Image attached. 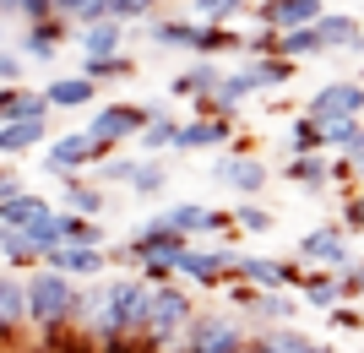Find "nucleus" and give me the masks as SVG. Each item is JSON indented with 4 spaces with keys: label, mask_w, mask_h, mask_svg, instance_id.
<instances>
[{
    "label": "nucleus",
    "mask_w": 364,
    "mask_h": 353,
    "mask_svg": "<svg viewBox=\"0 0 364 353\" xmlns=\"http://www.w3.org/2000/svg\"><path fill=\"white\" fill-rule=\"evenodd\" d=\"M76 38H82V55H120V49H125V22L104 16V22L76 28Z\"/></svg>",
    "instance_id": "a878e982"
},
{
    "label": "nucleus",
    "mask_w": 364,
    "mask_h": 353,
    "mask_svg": "<svg viewBox=\"0 0 364 353\" xmlns=\"http://www.w3.org/2000/svg\"><path fill=\"white\" fill-rule=\"evenodd\" d=\"M250 11V0H191V11L196 22H240V16Z\"/></svg>",
    "instance_id": "e433bc0d"
},
{
    "label": "nucleus",
    "mask_w": 364,
    "mask_h": 353,
    "mask_svg": "<svg viewBox=\"0 0 364 353\" xmlns=\"http://www.w3.org/2000/svg\"><path fill=\"white\" fill-rule=\"evenodd\" d=\"M158 6L164 0H109V16L114 22H147V16H158Z\"/></svg>",
    "instance_id": "79ce46f5"
},
{
    "label": "nucleus",
    "mask_w": 364,
    "mask_h": 353,
    "mask_svg": "<svg viewBox=\"0 0 364 353\" xmlns=\"http://www.w3.org/2000/svg\"><path fill=\"white\" fill-rule=\"evenodd\" d=\"M234 229H245V234H272L277 217L267 212V207H256V196H245L240 207H234Z\"/></svg>",
    "instance_id": "ea45409f"
},
{
    "label": "nucleus",
    "mask_w": 364,
    "mask_h": 353,
    "mask_svg": "<svg viewBox=\"0 0 364 353\" xmlns=\"http://www.w3.org/2000/svg\"><path fill=\"white\" fill-rule=\"evenodd\" d=\"M147 125V104H104L98 114L87 120V136L104 147V153H114L120 141H131Z\"/></svg>",
    "instance_id": "0eeeda50"
},
{
    "label": "nucleus",
    "mask_w": 364,
    "mask_h": 353,
    "mask_svg": "<svg viewBox=\"0 0 364 353\" xmlns=\"http://www.w3.org/2000/svg\"><path fill=\"white\" fill-rule=\"evenodd\" d=\"M28 321V288H22V277H0V342L16 337V326Z\"/></svg>",
    "instance_id": "412c9836"
},
{
    "label": "nucleus",
    "mask_w": 364,
    "mask_h": 353,
    "mask_svg": "<svg viewBox=\"0 0 364 353\" xmlns=\"http://www.w3.org/2000/svg\"><path fill=\"white\" fill-rule=\"evenodd\" d=\"M92 337L104 332H136L147 326V283L141 277H109V288L92 299Z\"/></svg>",
    "instance_id": "f03ea898"
},
{
    "label": "nucleus",
    "mask_w": 364,
    "mask_h": 353,
    "mask_svg": "<svg viewBox=\"0 0 364 353\" xmlns=\"http://www.w3.org/2000/svg\"><path fill=\"white\" fill-rule=\"evenodd\" d=\"M60 245H109V229L82 212H60Z\"/></svg>",
    "instance_id": "72a5a7b5"
},
{
    "label": "nucleus",
    "mask_w": 364,
    "mask_h": 353,
    "mask_svg": "<svg viewBox=\"0 0 364 353\" xmlns=\"http://www.w3.org/2000/svg\"><path fill=\"white\" fill-rule=\"evenodd\" d=\"M131 169H136V158H114V153H104L98 163H92V180L109 190V185H125V180H131Z\"/></svg>",
    "instance_id": "a19ab883"
},
{
    "label": "nucleus",
    "mask_w": 364,
    "mask_h": 353,
    "mask_svg": "<svg viewBox=\"0 0 364 353\" xmlns=\"http://www.w3.org/2000/svg\"><path fill=\"white\" fill-rule=\"evenodd\" d=\"M0 256H6V266H16V272H33V266L44 261V250L33 245L28 229H6L0 223Z\"/></svg>",
    "instance_id": "bb28decb"
},
{
    "label": "nucleus",
    "mask_w": 364,
    "mask_h": 353,
    "mask_svg": "<svg viewBox=\"0 0 364 353\" xmlns=\"http://www.w3.org/2000/svg\"><path fill=\"white\" fill-rule=\"evenodd\" d=\"M44 141H49V114H22V120L0 125V158H22Z\"/></svg>",
    "instance_id": "2eb2a0df"
},
{
    "label": "nucleus",
    "mask_w": 364,
    "mask_h": 353,
    "mask_svg": "<svg viewBox=\"0 0 364 353\" xmlns=\"http://www.w3.org/2000/svg\"><path fill=\"white\" fill-rule=\"evenodd\" d=\"M283 147H289V153H326V147H321V120L316 114H294Z\"/></svg>",
    "instance_id": "f704fd0d"
},
{
    "label": "nucleus",
    "mask_w": 364,
    "mask_h": 353,
    "mask_svg": "<svg viewBox=\"0 0 364 353\" xmlns=\"http://www.w3.org/2000/svg\"><path fill=\"white\" fill-rule=\"evenodd\" d=\"M174 114H168V104H147V125L136 131V147L141 153H168L174 147Z\"/></svg>",
    "instance_id": "b1692460"
},
{
    "label": "nucleus",
    "mask_w": 364,
    "mask_h": 353,
    "mask_svg": "<svg viewBox=\"0 0 364 353\" xmlns=\"http://www.w3.org/2000/svg\"><path fill=\"white\" fill-rule=\"evenodd\" d=\"M174 277L196 283V288H223L228 277H240V250H218V245H185V256L174 261Z\"/></svg>",
    "instance_id": "39448f33"
},
{
    "label": "nucleus",
    "mask_w": 364,
    "mask_h": 353,
    "mask_svg": "<svg viewBox=\"0 0 364 353\" xmlns=\"http://www.w3.org/2000/svg\"><path fill=\"white\" fill-rule=\"evenodd\" d=\"M44 212H55V207H49V196H38V190H16L11 201H0V223H6V229H33Z\"/></svg>",
    "instance_id": "393cba45"
},
{
    "label": "nucleus",
    "mask_w": 364,
    "mask_h": 353,
    "mask_svg": "<svg viewBox=\"0 0 364 353\" xmlns=\"http://www.w3.org/2000/svg\"><path fill=\"white\" fill-rule=\"evenodd\" d=\"M185 234H174V229H136L131 234V256L136 261H180L185 256Z\"/></svg>",
    "instance_id": "a211bd4d"
},
{
    "label": "nucleus",
    "mask_w": 364,
    "mask_h": 353,
    "mask_svg": "<svg viewBox=\"0 0 364 353\" xmlns=\"http://www.w3.org/2000/svg\"><path fill=\"white\" fill-rule=\"evenodd\" d=\"M16 77H22V55L0 49V82H16Z\"/></svg>",
    "instance_id": "3c124183"
},
{
    "label": "nucleus",
    "mask_w": 364,
    "mask_h": 353,
    "mask_svg": "<svg viewBox=\"0 0 364 353\" xmlns=\"http://www.w3.org/2000/svg\"><path fill=\"white\" fill-rule=\"evenodd\" d=\"M82 77H92L98 82V87H109V82H131L136 77V60H131V55H87V60H82Z\"/></svg>",
    "instance_id": "c85d7f7f"
},
{
    "label": "nucleus",
    "mask_w": 364,
    "mask_h": 353,
    "mask_svg": "<svg viewBox=\"0 0 364 353\" xmlns=\"http://www.w3.org/2000/svg\"><path fill=\"white\" fill-rule=\"evenodd\" d=\"M44 266L76 277V283H82V277H104L109 245H49V250H44Z\"/></svg>",
    "instance_id": "ddd939ff"
},
{
    "label": "nucleus",
    "mask_w": 364,
    "mask_h": 353,
    "mask_svg": "<svg viewBox=\"0 0 364 353\" xmlns=\"http://www.w3.org/2000/svg\"><path fill=\"white\" fill-rule=\"evenodd\" d=\"M359 136H364V114H337V120H321V147H326V153H348Z\"/></svg>",
    "instance_id": "7c9ffc66"
},
{
    "label": "nucleus",
    "mask_w": 364,
    "mask_h": 353,
    "mask_svg": "<svg viewBox=\"0 0 364 353\" xmlns=\"http://www.w3.org/2000/svg\"><path fill=\"white\" fill-rule=\"evenodd\" d=\"M218 77H223V65H218V60H201V55H196V65H185L180 77L168 82V98H185V104H191V98H201V92H213Z\"/></svg>",
    "instance_id": "4be33fe9"
},
{
    "label": "nucleus",
    "mask_w": 364,
    "mask_h": 353,
    "mask_svg": "<svg viewBox=\"0 0 364 353\" xmlns=\"http://www.w3.org/2000/svg\"><path fill=\"white\" fill-rule=\"evenodd\" d=\"M22 114H49L44 87H16V82H0V125L22 120Z\"/></svg>",
    "instance_id": "5701e85b"
},
{
    "label": "nucleus",
    "mask_w": 364,
    "mask_h": 353,
    "mask_svg": "<svg viewBox=\"0 0 364 353\" xmlns=\"http://www.w3.org/2000/svg\"><path fill=\"white\" fill-rule=\"evenodd\" d=\"M16 11H22V22H44V16H55V6L49 0H16Z\"/></svg>",
    "instance_id": "de8ad7c7"
},
{
    "label": "nucleus",
    "mask_w": 364,
    "mask_h": 353,
    "mask_svg": "<svg viewBox=\"0 0 364 353\" xmlns=\"http://www.w3.org/2000/svg\"><path fill=\"white\" fill-rule=\"evenodd\" d=\"M294 299H289V288H261L256 293V305L245 310V315H256V321H272V326H283V321H294Z\"/></svg>",
    "instance_id": "473e14b6"
},
{
    "label": "nucleus",
    "mask_w": 364,
    "mask_h": 353,
    "mask_svg": "<svg viewBox=\"0 0 364 353\" xmlns=\"http://www.w3.org/2000/svg\"><path fill=\"white\" fill-rule=\"evenodd\" d=\"M359 299H364V272H359Z\"/></svg>",
    "instance_id": "6e6d98bb"
},
{
    "label": "nucleus",
    "mask_w": 364,
    "mask_h": 353,
    "mask_svg": "<svg viewBox=\"0 0 364 353\" xmlns=\"http://www.w3.org/2000/svg\"><path fill=\"white\" fill-rule=\"evenodd\" d=\"M141 266V283H168L174 277V261H136Z\"/></svg>",
    "instance_id": "09e8293b"
},
{
    "label": "nucleus",
    "mask_w": 364,
    "mask_h": 353,
    "mask_svg": "<svg viewBox=\"0 0 364 353\" xmlns=\"http://www.w3.org/2000/svg\"><path fill=\"white\" fill-rule=\"evenodd\" d=\"M299 293H304V305L321 310V315H326V310L343 299V288H337V272H326V266H310V272H304V283H299Z\"/></svg>",
    "instance_id": "c756f323"
},
{
    "label": "nucleus",
    "mask_w": 364,
    "mask_h": 353,
    "mask_svg": "<svg viewBox=\"0 0 364 353\" xmlns=\"http://www.w3.org/2000/svg\"><path fill=\"white\" fill-rule=\"evenodd\" d=\"M16 190H28V180H22L16 169H0V201H11Z\"/></svg>",
    "instance_id": "8fccbe9b"
},
{
    "label": "nucleus",
    "mask_w": 364,
    "mask_h": 353,
    "mask_svg": "<svg viewBox=\"0 0 364 353\" xmlns=\"http://www.w3.org/2000/svg\"><path fill=\"white\" fill-rule=\"evenodd\" d=\"M234 147V120L228 114H191L174 125V153H223Z\"/></svg>",
    "instance_id": "6e6552de"
},
{
    "label": "nucleus",
    "mask_w": 364,
    "mask_h": 353,
    "mask_svg": "<svg viewBox=\"0 0 364 353\" xmlns=\"http://www.w3.org/2000/svg\"><path fill=\"white\" fill-rule=\"evenodd\" d=\"M22 288H28V321L33 326H65V321L76 326L92 310V299H98V293H82V288H76V277L55 272V266H44V261L28 272Z\"/></svg>",
    "instance_id": "f257e3e1"
},
{
    "label": "nucleus",
    "mask_w": 364,
    "mask_h": 353,
    "mask_svg": "<svg viewBox=\"0 0 364 353\" xmlns=\"http://www.w3.org/2000/svg\"><path fill=\"white\" fill-rule=\"evenodd\" d=\"M245 55H250V60H261V55H277V28L256 22V28L245 33Z\"/></svg>",
    "instance_id": "c03bdc74"
},
{
    "label": "nucleus",
    "mask_w": 364,
    "mask_h": 353,
    "mask_svg": "<svg viewBox=\"0 0 364 353\" xmlns=\"http://www.w3.org/2000/svg\"><path fill=\"white\" fill-rule=\"evenodd\" d=\"M283 180L299 185L304 196H326V153H289L283 158Z\"/></svg>",
    "instance_id": "6ab92c4d"
},
{
    "label": "nucleus",
    "mask_w": 364,
    "mask_h": 353,
    "mask_svg": "<svg viewBox=\"0 0 364 353\" xmlns=\"http://www.w3.org/2000/svg\"><path fill=\"white\" fill-rule=\"evenodd\" d=\"M326 326H332V332H364V310L348 305V299H337V305L326 310Z\"/></svg>",
    "instance_id": "37998d69"
},
{
    "label": "nucleus",
    "mask_w": 364,
    "mask_h": 353,
    "mask_svg": "<svg viewBox=\"0 0 364 353\" xmlns=\"http://www.w3.org/2000/svg\"><path fill=\"white\" fill-rule=\"evenodd\" d=\"M294 65H299V60H289V55H261V60H250V71H256L261 87H289Z\"/></svg>",
    "instance_id": "4c0bfd02"
},
{
    "label": "nucleus",
    "mask_w": 364,
    "mask_h": 353,
    "mask_svg": "<svg viewBox=\"0 0 364 353\" xmlns=\"http://www.w3.org/2000/svg\"><path fill=\"white\" fill-rule=\"evenodd\" d=\"M49 6H55V16H71L76 6H82V0H49Z\"/></svg>",
    "instance_id": "864d4df0"
},
{
    "label": "nucleus",
    "mask_w": 364,
    "mask_h": 353,
    "mask_svg": "<svg viewBox=\"0 0 364 353\" xmlns=\"http://www.w3.org/2000/svg\"><path fill=\"white\" fill-rule=\"evenodd\" d=\"M223 293H228V305H240V310H250V305H256V283H245V277H228V283H223Z\"/></svg>",
    "instance_id": "a18cd8bd"
},
{
    "label": "nucleus",
    "mask_w": 364,
    "mask_h": 353,
    "mask_svg": "<svg viewBox=\"0 0 364 353\" xmlns=\"http://www.w3.org/2000/svg\"><path fill=\"white\" fill-rule=\"evenodd\" d=\"M164 223L185 239H201V234H240L234 229V212H218V207H201V201H180V207H168Z\"/></svg>",
    "instance_id": "9d476101"
},
{
    "label": "nucleus",
    "mask_w": 364,
    "mask_h": 353,
    "mask_svg": "<svg viewBox=\"0 0 364 353\" xmlns=\"http://www.w3.org/2000/svg\"><path fill=\"white\" fill-rule=\"evenodd\" d=\"M104 158V147L87 136V131H60V136H49L44 141V174H76V169H92Z\"/></svg>",
    "instance_id": "423d86ee"
},
{
    "label": "nucleus",
    "mask_w": 364,
    "mask_h": 353,
    "mask_svg": "<svg viewBox=\"0 0 364 353\" xmlns=\"http://www.w3.org/2000/svg\"><path fill=\"white\" fill-rule=\"evenodd\" d=\"M213 180L218 185H228L234 196H261L267 185H272V169L261 163V158H250V153H228L223 147V158H218V169H213Z\"/></svg>",
    "instance_id": "1a4fd4ad"
},
{
    "label": "nucleus",
    "mask_w": 364,
    "mask_h": 353,
    "mask_svg": "<svg viewBox=\"0 0 364 353\" xmlns=\"http://www.w3.org/2000/svg\"><path fill=\"white\" fill-rule=\"evenodd\" d=\"M245 326L234 315H218V310H196L180 332V353H245Z\"/></svg>",
    "instance_id": "20e7f679"
},
{
    "label": "nucleus",
    "mask_w": 364,
    "mask_h": 353,
    "mask_svg": "<svg viewBox=\"0 0 364 353\" xmlns=\"http://www.w3.org/2000/svg\"><path fill=\"white\" fill-rule=\"evenodd\" d=\"M304 114H316V120H337V114H364V82H321V87L310 92Z\"/></svg>",
    "instance_id": "f8f14e48"
},
{
    "label": "nucleus",
    "mask_w": 364,
    "mask_h": 353,
    "mask_svg": "<svg viewBox=\"0 0 364 353\" xmlns=\"http://www.w3.org/2000/svg\"><path fill=\"white\" fill-rule=\"evenodd\" d=\"M348 256H353V245H348V229H343V223H321V229H310L299 239L304 266H326V272H332V266H343Z\"/></svg>",
    "instance_id": "9b49d317"
},
{
    "label": "nucleus",
    "mask_w": 364,
    "mask_h": 353,
    "mask_svg": "<svg viewBox=\"0 0 364 353\" xmlns=\"http://www.w3.org/2000/svg\"><path fill=\"white\" fill-rule=\"evenodd\" d=\"M60 207H65V212H82V217H98L109 207V196H104V185H98V180L60 174Z\"/></svg>",
    "instance_id": "aec40b11"
},
{
    "label": "nucleus",
    "mask_w": 364,
    "mask_h": 353,
    "mask_svg": "<svg viewBox=\"0 0 364 353\" xmlns=\"http://www.w3.org/2000/svg\"><path fill=\"white\" fill-rule=\"evenodd\" d=\"M38 332H44V348L49 353H98V337H76V332H71V321H65V326H38Z\"/></svg>",
    "instance_id": "58836bf2"
},
{
    "label": "nucleus",
    "mask_w": 364,
    "mask_h": 353,
    "mask_svg": "<svg viewBox=\"0 0 364 353\" xmlns=\"http://www.w3.org/2000/svg\"><path fill=\"white\" fill-rule=\"evenodd\" d=\"M343 229L364 234V190H353V196H348V207H343Z\"/></svg>",
    "instance_id": "49530a36"
},
{
    "label": "nucleus",
    "mask_w": 364,
    "mask_h": 353,
    "mask_svg": "<svg viewBox=\"0 0 364 353\" xmlns=\"http://www.w3.org/2000/svg\"><path fill=\"white\" fill-rule=\"evenodd\" d=\"M245 353H277V348H272L267 337H250V342H245Z\"/></svg>",
    "instance_id": "603ef678"
},
{
    "label": "nucleus",
    "mask_w": 364,
    "mask_h": 353,
    "mask_svg": "<svg viewBox=\"0 0 364 353\" xmlns=\"http://www.w3.org/2000/svg\"><path fill=\"white\" fill-rule=\"evenodd\" d=\"M321 49H337V55H364V22L348 11H321L316 16Z\"/></svg>",
    "instance_id": "4468645a"
},
{
    "label": "nucleus",
    "mask_w": 364,
    "mask_h": 353,
    "mask_svg": "<svg viewBox=\"0 0 364 353\" xmlns=\"http://www.w3.org/2000/svg\"><path fill=\"white\" fill-rule=\"evenodd\" d=\"M326 11V0H256V22L267 28H304V22H316Z\"/></svg>",
    "instance_id": "dca6fc26"
},
{
    "label": "nucleus",
    "mask_w": 364,
    "mask_h": 353,
    "mask_svg": "<svg viewBox=\"0 0 364 353\" xmlns=\"http://www.w3.org/2000/svg\"><path fill=\"white\" fill-rule=\"evenodd\" d=\"M65 33H71V22L65 16H44V22H28L22 28V60H55L65 44Z\"/></svg>",
    "instance_id": "f3484780"
},
{
    "label": "nucleus",
    "mask_w": 364,
    "mask_h": 353,
    "mask_svg": "<svg viewBox=\"0 0 364 353\" xmlns=\"http://www.w3.org/2000/svg\"><path fill=\"white\" fill-rule=\"evenodd\" d=\"M125 185H131V190H136V196H164V185H168V169H164V163H158V158H141V163H136V169H131V180H125Z\"/></svg>",
    "instance_id": "c9c22d12"
},
{
    "label": "nucleus",
    "mask_w": 364,
    "mask_h": 353,
    "mask_svg": "<svg viewBox=\"0 0 364 353\" xmlns=\"http://www.w3.org/2000/svg\"><path fill=\"white\" fill-rule=\"evenodd\" d=\"M44 98H49V109H87L98 98V82L92 77H60L44 87Z\"/></svg>",
    "instance_id": "cd10ccee"
},
{
    "label": "nucleus",
    "mask_w": 364,
    "mask_h": 353,
    "mask_svg": "<svg viewBox=\"0 0 364 353\" xmlns=\"http://www.w3.org/2000/svg\"><path fill=\"white\" fill-rule=\"evenodd\" d=\"M304 353H337V348H326V342H310V348H304Z\"/></svg>",
    "instance_id": "5fc2aeb1"
},
{
    "label": "nucleus",
    "mask_w": 364,
    "mask_h": 353,
    "mask_svg": "<svg viewBox=\"0 0 364 353\" xmlns=\"http://www.w3.org/2000/svg\"><path fill=\"white\" fill-rule=\"evenodd\" d=\"M277 55H289V60H310V55H326V49H321L316 22H304V28H283V33H277Z\"/></svg>",
    "instance_id": "2f4dec72"
},
{
    "label": "nucleus",
    "mask_w": 364,
    "mask_h": 353,
    "mask_svg": "<svg viewBox=\"0 0 364 353\" xmlns=\"http://www.w3.org/2000/svg\"><path fill=\"white\" fill-rule=\"evenodd\" d=\"M196 315V299L185 283H147V326H141V342L147 348H168V342H180L185 321Z\"/></svg>",
    "instance_id": "7ed1b4c3"
}]
</instances>
